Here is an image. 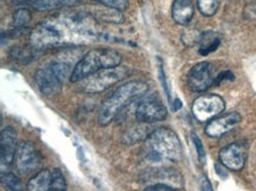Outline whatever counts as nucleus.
Masks as SVG:
<instances>
[{
    "instance_id": "f257e3e1",
    "label": "nucleus",
    "mask_w": 256,
    "mask_h": 191,
    "mask_svg": "<svg viewBox=\"0 0 256 191\" xmlns=\"http://www.w3.org/2000/svg\"><path fill=\"white\" fill-rule=\"evenodd\" d=\"M94 34V30L86 28L83 18L59 17L39 22L32 30L30 39L32 48L42 50L76 44Z\"/></svg>"
},
{
    "instance_id": "f03ea898",
    "label": "nucleus",
    "mask_w": 256,
    "mask_h": 191,
    "mask_svg": "<svg viewBox=\"0 0 256 191\" xmlns=\"http://www.w3.org/2000/svg\"><path fill=\"white\" fill-rule=\"evenodd\" d=\"M149 91V85L142 80H131L120 85L110 97L103 102L97 117V123L100 126L110 124L120 111L138 98L143 97Z\"/></svg>"
},
{
    "instance_id": "7ed1b4c3",
    "label": "nucleus",
    "mask_w": 256,
    "mask_h": 191,
    "mask_svg": "<svg viewBox=\"0 0 256 191\" xmlns=\"http://www.w3.org/2000/svg\"><path fill=\"white\" fill-rule=\"evenodd\" d=\"M123 60L122 54L111 48H94L88 51L74 65L70 77L71 83H78L105 68L120 66Z\"/></svg>"
},
{
    "instance_id": "20e7f679",
    "label": "nucleus",
    "mask_w": 256,
    "mask_h": 191,
    "mask_svg": "<svg viewBox=\"0 0 256 191\" xmlns=\"http://www.w3.org/2000/svg\"><path fill=\"white\" fill-rule=\"evenodd\" d=\"M148 160L154 163L180 162L182 160V146L174 131L166 128H160L148 136L146 140Z\"/></svg>"
},
{
    "instance_id": "39448f33",
    "label": "nucleus",
    "mask_w": 256,
    "mask_h": 191,
    "mask_svg": "<svg viewBox=\"0 0 256 191\" xmlns=\"http://www.w3.org/2000/svg\"><path fill=\"white\" fill-rule=\"evenodd\" d=\"M126 68H105L97 74H94L90 77L85 78L82 80V86L80 90L85 94H98L103 92L112 86L116 83L126 77L128 74Z\"/></svg>"
},
{
    "instance_id": "423d86ee",
    "label": "nucleus",
    "mask_w": 256,
    "mask_h": 191,
    "mask_svg": "<svg viewBox=\"0 0 256 191\" xmlns=\"http://www.w3.org/2000/svg\"><path fill=\"white\" fill-rule=\"evenodd\" d=\"M224 108V100L218 94L201 96V97L196 98L192 103L194 117L202 123L214 120L218 117V114L223 112Z\"/></svg>"
},
{
    "instance_id": "0eeeda50",
    "label": "nucleus",
    "mask_w": 256,
    "mask_h": 191,
    "mask_svg": "<svg viewBox=\"0 0 256 191\" xmlns=\"http://www.w3.org/2000/svg\"><path fill=\"white\" fill-rule=\"evenodd\" d=\"M14 162L19 172L28 174L37 171L42 166V158L34 144L30 142H20L16 151Z\"/></svg>"
},
{
    "instance_id": "6e6552de",
    "label": "nucleus",
    "mask_w": 256,
    "mask_h": 191,
    "mask_svg": "<svg viewBox=\"0 0 256 191\" xmlns=\"http://www.w3.org/2000/svg\"><path fill=\"white\" fill-rule=\"evenodd\" d=\"M215 78L212 64L201 62L189 71L188 86L194 92H203L215 84Z\"/></svg>"
},
{
    "instance_id": "1a4fd4ad",
    "label": "nucleus",
    "mask_w": 256,
    "mask_h": 191,
    "mask_svg": "<svg viewBox=\"0 0 256 191\" xmlns=\"http://www.w3.org/2000/svg\"><path fill=\"white\" fill-rule=\"evenodd\" d=\"M220 162L232 171H241L247 160V148L241 142L229 144L220 151Z\"/></svg>"
},
{
    "instance_id": "9d476101",
    "label": "nucleus",
    "mask_w": 256,
    "mask_h": 191,
    "mask_svg": "<svg viewBox=\"0 0 256 191\" xmlns=\"http://www.w3.org/2000/svg\"><path fill=\"white\" fill-rule=\"evenodd\" d=\"M168 117V110L163 103L156 98H149L140 103L136 108V118L140 123L150 124L162 122Z\"/></svg>"
},
{
    "instance_id": "9b49d317",
    "label": "nucleus",
    "mask_w": 256,
    "mask_h": 191,
    "mask_svg": "<svg viewBox=\"0 0 256 191\" xmlns=\"http://www.w3.org/2000/svg\"><path fill=\"white\" fill-rule=\"evenodd\" d=\"M17 132L12 126H6L0 134V166L2 172H8L17 151Z\"/></svg>"
},
{
    "instance_id": "f8f14e48",
    "label": "nucleus",
    "mask_w": 256,
    "mask_h": 191,
    "mask_svg": "<svg viewBox=\"0 0 256 191\" xmlns=\"http://www.w3.org/2000/svg\"><path fill=\"white\" fill-rule=\"evenodd\" d=\"M34 82L39 91L46 97H54L58 94L64 84L51 66L38 68L34 74Z\"/></svg>"
},
{
    "instance_id": "ddd939ff",
    "label": "nucleus",
    "mask_w": 256,
    "mask_h": 191,
    "mask_svg": "<svg viewBox=\"0 0 256 191\" xmlns=\"http://www.w3.org/2000/svg\"><path fill=\"white\" fill-rule=\"evenodd\" d=\"M241 120L242 118L238 112L226 114L223 116L216 117L214 120H210L206 124L204 131L206 136L212 138H220L234 129L236 125L240 124Z\"/></svg>"
},
{
    "instance_id": "4468645a",
    "label": "nucleus",
    "mask_w": 256,
    "mask_h": 191,
    "mask_svg": "<svg viewBox=\"0 0 256 191\" xmlns=\"http://www.w3.org/2000/svg\"><path fill=\"white\" fill-rule=\"evenodd\" d=\"M195 8L190 0H175L172 4V14L174 20L180 25H188L194 17Z\"/></svg>"
},
{
    "instance_id": "2eb2a0df",
    "label": "nucleus",
    "mask_w": 256,
    "mask_h": 191,
    "mask_svg": "<svg viewBox=\"0 0 256 191\" xmlns=\"http://www.w3.org/2000/svg\"><path fill=\"white\" fill-rule=\"evenodd\" d=\"M24 5L37 11H54L63 8H74L80 5L78 0H26Z\"/></svg>"
},
{
    "instance_id": "dca6fc26",
    "label": "nucleus",
    "mask_w": 256,
    "mask_h": 191,
    "mask_svg": "<svg viewBox=\"0 0 256 191\" xmlns=\"http://www.w3.org/2000/svg\"><path fill=\"white\" fill-rule=\"evenodd\" d=\"M200 54L202 56H208L212 52L218 50V48L221 44V39L218 36V34L214 31H206L203 32L200 38Z\"/></svg>"
},
{
    "instance_id": "f3484780",
    "label": "nucleus",
    "mask_w": 256,
    "mask_h": 191,
    "mask_svg": "<svg viewBox=\"0 0 256 191\" xmlns=\"http://www.w3.org/2000/svg\"><path fill=\"white\" fill-rule=\"evenodd\" d=\"M52 172L48 170H42L34 174L28 183V191H48L51 186Z\"/></svg>"
},
{
    "instance_id": "a211bd4d",
    "label": "nucleus",
    "mask_w": 256,
    "mask_h": 191,
    "mask_svg": "<svg viewBox=\"0 0 256 191\" xmlns=\"http://www.w3.org/2000/svg\"><path fill=\"white\" fill-rule=\"evenodd\" d=\"M34 48H22V46H14L10 51V57H11L14 62H20V64H28L34 58Z\"/></svg>"
},
{
    "instance_id": "6ab92c4d",
    "label": "nucleus",
    "mask_w": 256,
    "mask_h": 191,
    "mask_svg": "<svg viewBox=\"0 0 256 191\" xmlns=\"http://www.w3.org/2000/svg\"><path fill=\"white\" fill-rule=\"evenodd\" d=\"M2 186L5 191H24L22 180L11 172H2V178H0Z\"/></svg>"
},
{
    "instance_id": "aec40b11",
    "label": "nucleus",
    "mask_w": 256,
    "mask_h": 191,
    "mask_svg": "<svg viewBox=\"0 0 256 191\" xmlns=\"http://www.w3.org/2000/svg\"><path fill=\"white\" fill-rule=\"evenodd\" d=\"M97 13H98L97 16L98 19H100V20H104V22H114V24H120V22H122L124 19L122 11H118L116 8H108L106 10H100V11H97Z\"/></svg>"
},
{
    "instance_id": "412c9836",
    "label": "nucleus",
    "mask_w": 256,
    "mask_h": 191,
    "mask_svg": "<svg viewBox=\"0 0 256 191\" xmlns=\"http://www.w3.org/2000/svg\"><path fill=\"white\" fill-rule=\"evenodd\" d=\"M218 0H198V8L206 17H212L218 10Z\"/></svg>"
},
{
    "instance_id": "4be33fe9",
    "label": "nucleus",
    "mask_w": 256,
    "mask_h": 191,
    "mask_svg": "<svg viewBox=\"0 0 256 191\" xmlns=\"http://www.w3.org/2000/svg\"><path fill=\"white\" fill-rule=\"evenodd\" d=\"M32 14L28 8H19L13 14V26L16 28H22L25 25H28L31 20Z\"/></svg>"
},
{
    "instance_id": "5701e85b",
    "label": "nucleus",
    "mask_w": 256,
    "mask_h": 191,
    "mask_svg": "<svg viewBox=\"0 0 256 191\" xmlns=\"http://www.w3.org/2000/svg\"><path fill=\"white\" fill-rule=\"evenodd\" d=\"M48 191H66V180H65L64 174L59 169L52 171L51 186Z\"/></svg>"
},
{
    "instance_id": "b1692460",
    "label": "nucleus",
    "mask_w": 256,
    "mask_h": 191,
    "mask_svg": "<svg viewBox=\"0 0 256 191\" xmlns=\"http://www.w3.org/2000/svg\"><path fill=\"white\" fill-rule=\"evenodd\" d=\"M50 66L54 68L56 74L58 76L59 79H60L63 83L68 77H71L72 71H74V70H71V65L70 64H68V62H54V64L50 65Z\"/></svg>"
},
{
    "instance_id": "393cba45",
    "label": "nucleus",
    "mask_w": 256,
    "mask_h": 191,
    "mask_svg": "<svg viewBox=\"0 0 256 191\" xmlns=\"http://www.w3.org/2000/svg\"><path fill=\"white\" fill-rule=\"evenodd\" d=\"M110 8H116L118 11H124L129 6V0H92Z\"/></svg>"
},
{
    "instance_id": "a878e982",
    "label": "nucleus",
    "mask_w": 256,
    "mask_h": 191,
    "mask_svg": "<svg viewBox=\"0 0 256 191\" xmlns=\"http://www.w3.org/2000/svg\"><path fill=\"white\" fill-rule=\"evenodd\" d=\"M192 140L194 142V146L196 148V151H198V156L200 158V160L203 163L206 160V150H204V146H203L201 140H200L198 134H192Z\"/></svg>"
},
{
    "instance_id": "bb28decb",
    "label": "nucleus",
    "mask_w": 256,
    "mask_h": 191,
    "mask_svg": "<svg viewBox=\"0 0 256 191\" xmlns=\"http://www.w3.org/2000/svg\"><path fill=\"white\" fill-rule=\"evenodd\" d=\"M201 34H196L195 31H188V32H186V34H183V37H182L183 42H184L186 45H189V46H192V45H195V44H198L200 38H201Z\"/></svg>"
},
{
    "instance_id": "cd10ccee",
    "label": "nucleus",
    "mask_w": 256,
    "mask_h": 191,
    "mask_svg": "<svg viewBox=\"0 0 256 191\" xmlns=\"http://www.w3.org/2000/svg\"><path fill=\"white\" fill-rule=\"evenodd\" d=\"M234 79H235V76L232 71H223L218 76V77L215 78V84L214 85H220L222 83V82L234 80Z\"/></svg>"
},
{
    "instance_id": "c85d7f7f",
    "label": "nucleus",
    "mask_w": 256,
    "mask_h": 191,
    "mask_svg": "<svg viewBox=\"0 0 256 191\" xmlns=\"http://www.w3.org/2000/svg\"><path fill=\"white\" fill-rule=\"evenodd\" d=\"M143 191H177V190H175L174 188L168 186V184L157 183V184H154V186H146Z\"/></svg>"
},
{
    "instance_id": "c756f323",
    "label": "nucleus",
    "mask_w": 256,
    "mask_h": 191,
    "mask_svg": "<svg viewBox=\"0 0 256 191\" xmlns=\"http://www.w3.org/2000/svg\"><path fill=\"white\" fill-rule=\"evenodd\" d=\"M158 74H160V80H162V84H163L164 91L166 92V96H168V98L170 100V94H169L168 84H166V74H164V70H163V66H162V65H160V68H158Z\"/></svg>"
},
{
    "instance_id": "7c9ffc66",
    "label": "nucleus",
    "mask_w": 256,
    "mask_h": 191,
    "mask_svg": "<svg viewBox=\"0 0 256 191\" xmlns=\"http://www.w3.org/2000/svg\"><path fill=\"white\" fill-rule=\"evenodd\" d=\"M201 189L202 191H214L212 190V183H210V180L206 176H203L201 180Z\"/></svg>"
},
{
    "instance_id": "2f4dec72",
    "label": "nucleus",
    "mask_w": 256,
    "mask_h": 191,
    "mask_svg": "<svg viewBox=\"0 0 256 191\" xmlns=\"http://www.w3.org/2000/svg\"><path fill=\"white\" fill-rule=\"evenodd\" d=\"M215 169H216V172H218L220 176L222 177V178H226V177L228 176V174H227V168H226L224 166H223V164L221 163H218V164H215Z\"/></svg>"
},
{
    "instance_id": "473e14b6",
    "label": "nucleus",
    "mask_w": 256,
    "mask_h": 191,
    "mask_svg": "<svg viewBox=\"0 0 256 191\" xmlns=\"http://www.w3.org/2000/svg\"><path fill=\"white\" fill-rule=\"evenodd\" d=\"M180 108H182V102H180V98H176V100H174L172 110H174V111H178Z\"/></svg>"
}]
</instances>
